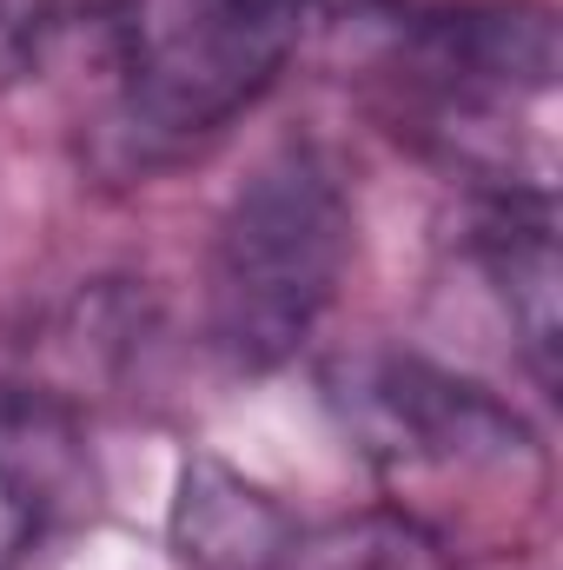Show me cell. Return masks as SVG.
I'll list each match as a JSON object with an SVG mask.
<instances>
[{"label":"cell","instance_id":"obj_5","mask_svg":"<svg viewBox=\"0 0 563 570\" xmlns=\"http://www.w3.org/2000/svg\"><path fill=\"white\" fill-rule=\"evenodd\" d=\"M477 273L537 392H557V213L551 199H477Z\"/></svg>","mask_w":563,"mask_h":570},{"label":"cell","instance_id":"obj_3","mask_svg":"<svg viewBox=\"0 0 563 570\" xmlns=\"http://www.w3.org/2000/svg\"><path fill=\"white\" fill-rule=\"evenodd\" d=\"M352 186L318 140L273 146L226 199L206 246V332L239 372H273L338 305L352 266Z\"/></svg>","mask_w":563,"mask_h":570},{"label":"cell","instance_id":"obj_2","mask_svg":"<svg viewBox=\"0 0 563 570\" xmlns=\"http://www.w3.org/2000/svg\"><path fill=\"white\" fill-rule=\"evenodd\" d=\"M325 405L352 451L398 491L392 504L424 518L451 551H471L477 524H504L511 544L544 524V438L491 385L398 345H365L325 365Z\"/></svg>","mask_w":563,"mask_h":570},{"label":"cell","instance_id":"obj_8","mask_svg":"<svg viewBox=\"0 0 563 570\" xmlns=\"http://www.w3.org/2000/svg\"><path fill=\"white\" fill-rule=\"evenodd\" d=\"M47 524V451L33 405L0 379V570H20Z\"/></svg>","mask_w":563,"mask_h":570},{"label":"cell","instance_id":"obj_4","mask_svg":"<svg viewBox=\"0 0 563 570\" xmlns=\"http://www.w3.org/2000/svg\"><path fill=\"white\" fill-rule=\"evenodd\" d=\"M305 20L312 0H113V114L140 166L246 120L292 67Z\"/></svg>","mask_w":563,"mask_h":570},{"label":"cell","instance_id":"obj_9","mask_svg":"<svg viewBox=\"0 0 563 570\" xmlns=\"http://www.w3.org/2000/svg\"><path fill=\"white\" fill-rule=\"evenodd\" d=\"M53 27H60V0H0V87L40 67Z\"/></svg>","mask_w":563,"mask_h":570},{"label":"cell","instance_id":"obj_6","mask_svg":"<svg viewBox=\"0 0 563 570\" xmlns=\"http://www.w3.org/2000/svg\"><path fill=\"white\" fill-rule=\"evenodd\" d=\"M285 531H292V511L273 491H259L253 478H239L219 458H192L186 464L179 498H172V544H179L186 564L259 570Z\"/></svg>","mask_w":563,"mask_h":570},{"label":"cell","instance_id":"obj_1","mask_svg":"<svg viewBox=\"0 0 563 570\" xmlns=\"http://www.w3.org/2000/svg\"><path fill=\"white\" fill-rule=\"evenodd\" d=\"M365 60L372 100L398 140L437 159L477 199L557 193V13L544 0L385 7Z\"/></svg>","mask_w":563,"mask_h":570},{"label":"cell","instance_id":"obj_7","mask_svg":"<svg viewBox=\"0 0 563 570\" xmlns=\"http://www.w3.org/2000/svg\"><path fill=\"white\" fill-rule=\"evenodd\" d=\"M259 570H464V551H451L412 511L372 504V511L292 524Z\"/></svg>","mask_w":563,"mask_h":570}]
</instances>
